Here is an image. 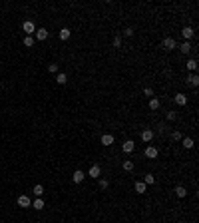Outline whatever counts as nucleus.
Returning a JSON list of instances; mask_svg holds the SVG:
<instances>
[{
	"label": "nucleus",
	"instance_id": "nucleus-1",
	"mask_svg": "<svg viewBox=\"0 0 199 223\" xmlns=\"http://www.w3.org/2000/svg\"><path fill=\"white\" fill-rule=\"evenodd\" d=\"M22 30L26 32V36H32L34 32H36V26H34V22H32V20H26V22L22 24Z\"/></svg>",
	"mask_w": 199,
	"mask_h": 223
},
{
	"label": "nucleus",
	"instance_id": "nucleus-2",
	"mask_svg": "<svg viewBox=\"0 0 199 223\" xmlns=\"http://www.w3.org/2000/svg\"><path fill=\"white\" fill-rule=\"evenodd\" d=\"M157 155H159L157 148H153V145H147V148H145V157L147 159H155Z\"/></svg>",
	"mask_w": 199,
	"mask_h": 223
},
{
	"label": "nucleus",
	"instance_id": "nucleus-3",
	"mask_svg": "<svg viewBox=\"0 0 199 223\" xmlns=\"http://www.w3.org/2000/svg\"><path fill=\"white\" fill-rule=\"evenodd\" d=\"M193 34H195V30H193L191 26H185L183 30H181V36L185 38V42H189V40H191V38H193Z\"/></svg>",
	"mask_w": 199,
	"mask_h": 223
},
{
	"label": "nucleus",
	"instance_id": "nucleus-4",
	"mask_svg": "<svg viewBox=\"0 0 199 223\" xmlns=\"http://www.w3.org/2000/svg\"><path fill=\"white\" fill-rule=\"evenodd\" d=\"M84 177H86V173H84L82 169H76V171H74V175H72V181H74V183H82V181H84Z\"/></svg>",
	"mask_w": 199,
	"mask_h": 223
},
{
	"label": "nucleus",
	"instance_id": "nucleus-5",
	"mask_svg": "<svg viewBox=\"0 0 199 223\" xmlns=\"http://www.w3.org/2000/svg\"><path fill=\"white\" fill-rule=\"evenodd\" d=\"M18 205L20 207H32V199L28 195H20L18 197Z\"/></svg>",
	"mask_w": 199,
	"mask_h": 223
},
{
	"label": "nucleus",
	"instance_id": "nucleus-6",
	"mask_svg": "<svg viewBox=\"0 0 199 223\" xmlns=\"http://www.w3.org/2000/svg\"><path fill=\"white\" fill-rule=\"evenodd\" d=\"M100 173H101V167L98 165V163L90 165V171H88V175H90V177H100Z\"/></svg>",
	"mask_w": 199,
	"mask_h": 223
},
{
	"label": "nucleus",
	"instance_id": "nucleus-7",
	"mask_svg": "<svg viewBox=\"0 0 199 223\" xmlns=\"http://www.w3.org/2000/svg\"><path fill=\"white\" fill-rule=\"evenodd\" d=\"M163 48H165V50H175L177 48V42L173 40V38H165V40H163Z\"/></svg>",
	"mask_w": 199,
	"mask_h": 223
},
{
	"label": "nucleus",
	"instance_id": "nucleus-8",
	"mask_svg": "<svg viewBox=\"0 0 199 223\" xmlns=\"http://www.w3.org/2000/svg\"><path fill=\"white\" fill-rule=\"evenodd\" d=\"M173 100H175L177 106H185V104H187V96H185V94H175V98H173Z\"/></svg>",
	"mask_w": 199,
	"mask_h": 223
},
{
	"label": "nucleus",
	"instance_id": "nucleus-9",
	"mask_svg": "<svg viewBox=\"0 0 199 223\" xmlns=\"http://www.w3.org/2000/svg\"><path fill=\"white\" fill-rule=\"evenodd\" d=\"M100 141H101V145H112L113 144V136H112V133H104Z\"/></svg>",
	"mask_w": 199,
	"mask_h": 223
},
{
	"label": "nucleus",
	"instance_id": "nucleus-10",
	"mask_svg": "<svg viewBox=\"0 0 199 223\" xmlns=\"http://www.w3.org/2000/svg\"><path fill=\"white\" fill-rule=\"evenodd\" d=\"M177 48H179V52L181 54H189V52H191V44H189V42H183V44H179V46H177Z\"/></svg>",
	"mask_w": 199,
	"mask_h": 223
},
{
	"label": "nucleus",
	"instance_id": "nucleus-11",
	"mask_svg": "<svg viewBox=\"0 0 199 223\" xmlns=\"http://www.w3.org/2000/svg\"><path fill=\"white\" fill-rule=\"evenodd\" d=\"M34 34H36V40H46V38H48V30H46V28H40V30H36Z\"/></svg>",
	"mask_w": 199,
	"mask_h": 223
},
{
	"label": "nucleus",
	"instance_id": "nucleus-12",
	"mask_svg": "<svg viewBox=\"0 0 199 223\" xmlns=\"http://www.w3.org/2000/svg\"><path fill=\"white\" fill-rule=\"evenodd\" d=\"M187 82L191 84L193 88H197V86H199V76H197V74H189V76H187Z\"/></svg>",
	"mask_w": 199,
	"mask_h": 223
},
{
	"label": "nucleus",
	"instance_id": "nucleus-13",
	"mask_svg": "<svg viewBox=\"0 0 199 223\" xmlns=\"http://www.w3.org/2000/svg\"><path fill=\"white\" fill-rule=\"evenodd\" d=\"M32 207L38 209V211H40V209H44V199H42V197H36V199L32 201Z\"/></svg>",
	"mask_w": 199,
	"mask_h": 223
},
{
	"label": "nucleus",
	"instance_id": "nucleus-14",
	"mask_svg": "<svg viewBox=\"0 0 199 223\" xmlns=\"http://www.w3.org/2000/svg\"><path fill=\"white\" fill-rule=\"evenodd\" d=\"M133 149H135V144H133L132 140H128V141L124 144V153H132Z\"/></svg>",
	"mask_w": 199,
	"mask_h": 223
},
{
	"label": "nucleus",
	"instance_id": "nucleus-15",
	"mask_svg": "<svg viewBox=\"0 0 199 223\" xmlns=\"http://www.w3.org/2000/svg\"><path fill=\"white\" fill-rule=\"evenodd\" d=\"M141 140L143 141H151L153 140V132H151V129H143L141 132Z\"/></svg>",
	"mask_w": 199,
	"mask_h": 223
},
{
	"label": "nucleus",
	"instance_id": "nucleus-16",
	"mask_svg": "<svg viewBox=\"0 0 199 223\" xmlns=\"http://www.w3.org/2000/svg\"><path fill=\"white\" fill-rule=\"evenodd\" d=\"M175 195L177 197H187V189H185L183 185H177L175 187Z\"/></svg>",
	"mask_w": 199,
	"mask_h": 223
},
{
	"label": "nucleus",
	"instance_id": "nucleus-17",
	"mask_svg": "<svg viewBox=\"0 0 199 223\" xmlns=\"http://www.w3.org/2000/svg\"><path fill=\"white\" fill-rule=\"evenodd\" d=\"M143 183H145V185H153V183H155V175L145 173V177H143Z\"/></svg>",
	"mask_w": 199,
	"mask_h": 223
},
{
	"label": "nucleus",
	"instance_id": "nucleus-18",
	"mask_svg": "<svg viewBox=\"0 0 199 223\" xmlns=\"http://www.w3.org/2000/svg\"><path fill=\"white\" fill-rule=\"evenodd\" d=\"M187 70H191V72L195 74V70H197V60H195V58H191V60H187Z\"/></svg>",
	"mask_w": 199,
	"mask_h": 223
},
{
	"label": "nucleus",
	"instance_id": "nucleus-19",
	"mask_svg": "<svg viewBox=\"0 0 199 223\" xmlns=\"http://www.w3.org/2000/svg\"><path fill=\"white\" fill-rule=\"evenodd\" d=\"M145 189H147V185L143 181H135V191L137 193H145Z\"/></svg>",
	"mask_w": 199,
	"mask_h": 223
},
{
	"label": "nucleus",
	"instance_id": "nucleus-20",
	"mask_svg": "<svg viewBox=\"0 0 199 223\" xmlns=\"http://www.w3.org/2000/svg\"><path fill=\"white\" fill-rule=\"evenodd\" d=\"M56 82H58V84H60V86H64V84L68 82V76H66L64 72H60V74H58V76H56Z\"/></svg>",
	"mask_w": 199,
	"mask_h": 223
},
{
	"label": "nucleus",
	"instance_id": "nucleus-21",
	"mask_svg": "<svg viewBox=\"0 0 199 223\" xmlns=\"http://www.w3.org/2000/svg\"><path fill=\"white\" fill-rule=\"evenodd\" d=\"M70 36H72L70 28H62V30H60V40H68Z\"/></svg>",
	"mask_w": 199,
	"mask_h": 223
},
{
	"label": "nucleus",
	"instance_id": "nucleus-22",
	"mask_svg": "<svg viewBox=\"0 0 199 223\" xmlns=\"http://www.w3.org/2000/svg\"><path fill=\"white\" fill-rule=\"evenodd\" d=\"M32 191H34V195H36V197H42V195H44V187H42L40 183H38V185H34Z\"/></svg>",
	"mask_w": 199,
	"mask_h": 223
},
{
	"label": "nucleus",
	"instance_id": "nucleus-23",
	"mask_svg": "<svg viewBox=\"0 0 199 223\" xmlns=\"http://www.w3.org/2000/svg\"><path fill=\"white\" fill-rule=\"evenodd\" d=\"M193 145H195V141H193L191 137H185V140H183V148H185V149H191Z\"/></svg>",
	"mask_w": 199,
	"mask_h": 223
},
{
	"label": "nucleus",
	"instance_id": "nucleus-24",
	"mask_svg": "<svg viewBox=\"0 0 199 223\" xmlns=\"http://www.w3.org/2000/svg\"><path fill=\"white\" fill-rule=\"evenodd\" d=\"M24 46H26V48H32L34 46V38L32 36H24Z\"/></svg>",
	"mask_w": 199,
	"mask_h": 223
},
{
	"label": "nucleus",
	"instance_id": "nucleus-25",
	"mask_svg": "<svg viewBox=\"0 0 199 223\" xmlns=\"http://www.w3.org/2000/svg\"><path fill=\"white\" fill-rule=\"evenodd\" d=\"M149 108H151V110H157V108H159V100L157 98H151L149 100Z\"/></svg>",
	"mask_w": 199,
	"mask_h": 223
},
{
	"label": "nucleus",
	"instance_id": "nucleus-26",
	"mask_svg": "<svg viewBox=\"0 0 199 223\" xmlns=\"http://www.w3.org/2000/svg\"><path fill=\"white\" fill-rule=\"evenodd\" d=\"M124 169H125V171H132V169H133V161L125 159V161H124Z\"/></svg>",
	"mask_w": 199,
	"mask_h": 223
},
{
	"label": "nucleus",
	"instance_id": "nucleus-27",
	"mask_svg": "<svg viewBox=\"0 0 199 223\" xmlns=\"http://www.w3.org/2000/svg\"><path fill=\"white\" fill-rule=\"evenodd\" d=\"M165 117H167L169 121H173V120L177 117V113H175V112H167V116H165Z\"/></svg>",
	"mask_w": 199,
	"mask_h": 223
},
{
	"label": "nucleus",
	"instance_id": "nucleus-28",
	"mask_svg": "<svg viewBox=\"0 0 199 223\" xmlns=\"http://www.w3.org/2000/svg\"><path fill=\"white\" fill-rule=\"evenodd\" d=\"M113 46H116V48H120V46H121V38H120V36L113 38Z\"/></svg>",
	"mask_w": 199,
	"mask_h": 223
},
{
	"label": "nucleus",
	"instance_id": "nucleus-29",
	"mask_svg": "<svg viewBox=\"0 0 199 223\" xmlns=\"http://www.w3.org/2000/svg\"><path fill=\"white\" fill-rule=\"evenodd\" d=\"M171 140L179 141V140H181V133H179V132H173V133H171Z\"/></svg>",
	"mask_w": 199,
	"mask_h": 223
},
{
	"label": "nucleus",
	"instance_id": "nucleus-30",
	"mask_svg": "<svg viewBox=\"0 0 199 223\" xmlns=\"http://www.w3.org/2000/svg\"><path fill=\"white\" fill-rule=\"evenodd\" d=\"M48 70H50V72H58V64H50Z\"/></svg>",
	"mask_w": 199,
	"mask_h": 223
},
{
	"label": "nucleus",
	"instance_id": "nucleus-31",
	"mask_svg": "<svg viewBox=\"0 0 199 223\" xmlns=\"http://www.w3.org/2000/svg\"><path fill=\"white\" fill-rule=\"evenodd\" d=\"M100 187H101V189L108 187V179H100Z\"/></svg>",
	"mask_w": 199,
	"mask_h": 223
},
{
	"label": "nucleus",
	"instance_id": "nucleus-32",
	"mask_svg": "<svg viewBox=\"0 0 199 223\" xmlns=\"http://www.w3.org/2000/svg\"><path fill=\"white\" fill-rule=\"evenodd\" d=\"M143 94H145V96H153V90H151V88H145V90H143Z\"/></svg>",
	"mask_w": 199,
	"mask_h": 223
},
{
	"label": "nucleus",
	"instance_id": "nucleus-33",
	"mask_svg": "<svg viewBox=\"0 0 199 223\" xmlns=\"http://www.w3.org/2000/svg\"><path fill=\"white\" fill-rule=\"evenodd\" d=\"M124 34H125V36H133V30H132V28H125Z\"/></svg>",
	"mask_w": 199,
	"mask_h": 223
},
{
	"label": "nucleus",
	"instance_id": "nucleus-34",
	"mask_svg": "<svg viewBox=\"0 0 199 223\" xmlns=\"http://www.w3.org/2000/svg\"><path fill=\"white\" fill-rule=\"evenodd\" d=\"M181 223H185V221H181Z\"/></svg>",
	"mask_w": 199,
	"mask_h": 223
}]
</instances>
